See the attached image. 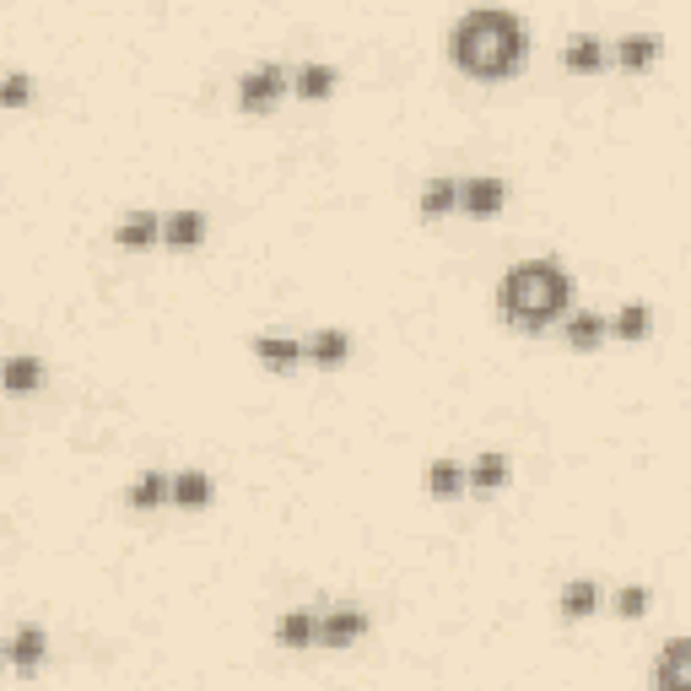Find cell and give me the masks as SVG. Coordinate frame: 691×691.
Wrapping results in <instances>:
<instances>
[{"label":"cell","instance_id":"12","mask_svg":"<svg viewBox=\"0 0 691 691\" xmlns=\"http://www.w3.org/2000/svg\"><path fill=\"white\" fill-rule=\"evenodd\" d=\"M659 49H664V39H659L653 28H649V33H643V28H632V33H621V39H616V49H610V54H616L627 71H643V65H653V60H659Z\"/></svg>","mask_w":691,"mask_h":691},{"label":"cell","instance_id":"5","mask_svg":"<svg viewBox=\"0 0 691 691\" xmlns=\"http://www.w3.org/2000/svg\"><path fill=\"white\" fill-rule=\"evenodd\" d=\"M502 205H508V184H502L497 173L459 179V211H465V216H497Z\"/></svg>","mask_w":691,"mask_h":691},{"label":"cell","instance_id":"10","mask_svg":"<svg viewBox=\"0 0 691 691\" xmlns=\"http://www.w3.org/2000/svg\"><path fill=\"white\" fill-rule=\"evenodd\" d=\"M124 502H130L135 514L163 508V502H173V476H167V470H141V476H135V487L124 491Z\"/></svg>","mask_w":691,"mask_h":691},{"label":"cell","instance_id":"6","mask_svg":"<svg viewBox=\"0 0 691 691\" xmlns=\"http://www.w3.org/2000/svg\"><path fill=\"white\" fill-rule=\"evenodd\" d=\"M653 691H691V638H670L653 659Z\"/></svg>","mask_w":691,"mask_h":691},{"label":"cell","instance_id":"22","mask_svg":"<svg viewBox=\"0 0 691 691\" xmlns=\"http://www.w3.org/2000/svg\"><path fill=\"white\" fill-rule=\"evenodd\" d=\"M557 606H562V616H568V621L595 616V606H600V583H595V578H578V583H568V589H562V600H557Z\"/></svg>","mask_w":691,"mask_h":691},{"label":"cell","instance_id":"18","mask_svg":"<svg viewBox=\"0 0 691 691\" xmlns=\"http://www.w3.org/2000/svg\"><path fill=\"white\" fill-rule=\"evenodd\" d=\"M508 470H514V465H508V454H497V448H491V454H476V459H470V491L508 487Z\"/></svg>","mask_w":691,"mask_h":691},{"label":"cell","instance_id":"25","mask_svg":"<svg viewBox=\"0 0 691 691\" xmlns=\"http://www.w3.org/2000/svg\"><path fill=\"white\" fill-rule=\"evenodd\" d=\"M610 610L627 616V621H638V616L649 610V589H643V583H621V589L610 595Z\"/></svg>","mask_w":691,"mask_h":691},{"label":"cell","instance_id":"14","mask_svg":"<svg viewBox=\"0 0 691 691\" xmlns=\"http://www.w3.org/2000/svg\"><path fill=\"white\" fill-rule=\"evenodd\" d=\"M421 487L433 491V497H459V491H470V465H459V459H433V465L421 470Z\"/></svg>","mask_w":691,"mask_h":691},{"label":"cell","instance_id":"26","mask_svg":"<svg viewBox=\"0 0 691 691\" xmlns=\"http://www.w3.org/2000/svg\"><path fill=\"white\" fill-rule=\"evenodd\" d=\"M28 98H33V82H28V71H6V77H0V103H6V109H22Z\"/></svg>","mask_w":691,"mask_h":691},{"label":"cell","instance_id":"20","mask_svg":"<svg viewBox=\"0 0 691 691\" xmlns=\"http://www.w3.org/2000/svg\"><path fill=\"white\" fill-rule=\"evenodd\" d=\"M416 205H421V216H448V211H459V179H427L421 195H416Z\"/></svg>","mask_w":691,"mask_h":691},{"label":"cell","instance_id":"24","mask_svg":"<svg viewBox=\"0 0 691 691\" xmlns=\"http://www.w3.org/2000/svg\"><path fill=\"white\" fill-rule=\"evenodd\" d=\"M39 384H43L39 357H6V389H11V395H33Z\"/></svg>","mask_w":691,"mask_h":691},{"label":"cell","instance_id":"16","mask_svg":"<svg viewBox=\"0 0 691 691\" xmlns=\"http://www.w3.org/2000/svg\"><path fill=\"white\" fill-rule=\"evenodd\" d=\"M346 357H352V335H346V329H314V335H308V363L341 367Z\"/></svg>","mask_w":691,"mask_h":691},{"label":"cell","instance_id":"13","mask_svg":"<svg viewBox=\"0 0 691 691\" xmlns=\"http://www.w3.org/2000/svg\"><path fill=\"white\" fill-rule=\"evenodd\" d=\"M276 643L282 649H319V616L314 610H286L282 621H276Z\"/></svg>","mask_w":691,"mask_h":691},{"label":"cell","instance_id":"9","mask_svg":"<svg viewBox=\"0 0 691 691\" xmlns=\"http://www.w3.org/2000/svg\"><path fill=\"white\" fill-rule=\"evenodd\" d=\"M606 335H610V319H606V314L572 308L568 319H562V341H568L572 352H595V346H606Z\"/></svg>","mask_w":691,"mask_h":691},{"label":"cell","instance_id":"8","mask_svg":"<svg viewBox=\"0 0 691 691\" xmlns=\"http://www.w3.org/2000/svg\"><path fill=\"white\" fill-rule=\"evenodd\" d=\"M254 357L265 367H276V373H292V367L308 363V341H297V335H254Z\"/></svg>","mask_w":691,"mask_h":691},{"label":"cell","instance_id":"23","mask_svg":"<svg viewBox=\"0 0 691 691\" xmlns=\"http://www.w3.org/2000/svg\"><path fill=\"white\" fill-rule=\"evenodd\" d=\"M211 502V476L205 470H179L173 476V508H205Z\"/></svg>","mask_w":691,"mask_h":691},{"label":"cell","instance_id":"21","mask_svg":"<svg viewBox=\"0 0 691 691\" xmlns=\"http://www.w3.org/2000/svg\"><path fill=\"white\" fill-rule=\"evenodd\" d=\"M649 329H653L649 303H621V308L610 314V335H616V341H643Z\"/></svg>","mask_w":691,"mask_h":691},{"label":"cell","instance_id":"2","mask_svg":"<svg viewBox=\"0 0 691 691\" xmlns=\"http://www.w3.org/2000/svg\"><path fill=\"white\" fill-rule=\"evenodd\" d=\"M497 314L514 329H551L572 314V276L557 260H519L497 282Z\"/></svg>","mask_w":691,"mask_h":691},{"label":"cell","instance_id":"1","mask_svg":"<svg viewBox=\"0 0 691 691\" xmlns=\"http://www.w3.org/2000/svg\"><path fill=\"white\" fill-rule=\"evenodd\" d=\"M448 54L470 77H508V71L525 65V54H529L525 17H514L502 6H470L448 28Z\"/></svg>","mask_w":691,"mask_h":691},{"label":"cell","instance_id":"19","mask_svg":"<svg viewBox=\"0 0 691 691\" xmlns=\"http://www.w3.org/2000/svg\"><path fill=\"white\" fill-rule=\"evenodd\" d=\"M329 87H335V65H325V60H303L292 71V92L297 98H329Z\"/></svg>","mask_w":691,"mask_h":691},{"label":"cell","instance_id":"11","mask_svg":"<svg viewBox=\"0 0 691 691\" xmlns=\"http://www.w3.org/2000/svg\"><path fill=\"white\" fill-rule=\"evenodd\" d=\"M114 238H120L124 248L163 244V216H157V211H130V216H120V222H114Z\"/></svg>","mask_w":691,"mask_h":691},{"label":"cell","instance_id":"3","mask_svg":"<svg viewBox=\"0 0 691 691\" xmlns=\"http://www.w3.org/2000/svg\"><path fill=\"white\" fill-rule=\"evenodd\" d=\"M286 82H292V71L286 65H276V60H265V65H248L244 77H238V103L244 109H271L276 98L286 92Z\"/></svg>","mask_w":691,"mask_h":691},{"label":"cell","instance_id":"15","mask_svg":"<svg viewBox=\"0 0 691 691\" xmlns=\"http://www.w3.org/2000/svg\"><path fill=\"white\" fill-rule=\"evenodd\" d=\"M163 244L167 248L205 244V211H173V216H163Z\"/></svg>","mask_w":691,"mask_h":691},{"label":"cell","instance_id":"4","mask_svg":"<svg viewBox=\"0 0 691 691\" xmlns=\"http://www.w3.org/2000/svg\"><path fill=\"white\" fill-rule=\"evenodd\" d=\"M367 610L363 606H329L319 616V649H352V643H363L367 638Z\"/></svg>","mask_w":691,"mask_h":691},{"label":"cell","instance_id":"17","mask_svg":"<svg viewBox=\"0 0 691 691\" xmlns=\"http://www.w3.org/2000/svg\"><path fill=\"white\" fill-rule=\"evenodd\" d=\"M606 39L600 33H572L568 49H562V60H568V71H600L606 65Z\"/></svg>","mask_w":691,"mask_h":691},{"label":"cell","instance_id":"7","mask_svg":"<svg viewBox=\"0 0 691 691\" xmlns=\"http://www.w3.org/2000/svg\"><path fill=\"white\" fill-rule=\"evenodd\" d=\"M43 659H49V638H43V627H33V621H22L11 638H6V664L17 670V675H33Z\"/></svg>","mask_w":691,"mask_h":691}]
</instances>
